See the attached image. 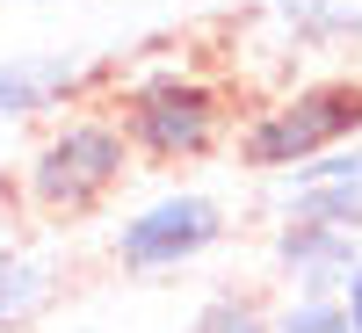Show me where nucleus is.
<instances>
[{"label": "nucleus", "instance_id": "6", "mask_svg": "<svg viewBox=\"0 0 362 333\" xmlns=\"http://www.w3.org/2000/svg\"><path fill=\"white\" fill-rule=\"evenodd\" d=\"M268 203H276V218H326V225L362 232V138L268 174Z\"/></svg>", "mask_w": 362, "mask_h": 333}, {"label": "nucleus", "instance_id": "4", "mask_svg": "<svg viewBox=\"0 0 362 333\" xmlns=\"http://www.w3.org/2000/svg\"><path fill=\"white\" fill-rule=\"evenodd\" d=\"M225 232H232V210L210 189H160L109 232V261L124 276H181L203 254H218Z\"/></svg>", "mask_w": 362, "mask_h": 333}, {"label": "nucleus", "instance_id": "2", "mask_svg": "<svg viewBox=\"0 0 362 333\" xmlns=\"http://www.w3.org/2000/svg\"><path fill=\"white\" fill-rule=\"evenodd\" d=\"M131 160H138V145L124 131V116L102 109V102H73V109H58L44 124L37 153H29L22 203L37 210V218H51V225H80L124 189Z\"/></svg>", "mask_w": 362, "mask_h": 333}, {"label": "nucleus", "instance_id": "11", "mask_svg": "<svg viewBox=\"0 0 362 333\" xmlns=\"http://www.w3.org/2000/svg\"><path fill=\"white\" fill-rule=\"evenodd\" d=\"M268 319L276 312L261 305V290H210L189 333H268Z\"/></svg>", "mask_w": 362, "mask_h": 333}, {"label": "nucleus", "instance_id": "1", "mask_svg": "<svg viewBox=\"0 0 362 333\" xmlns=\"http://www.w3.org/2000/svg\"><path fill=\"white\" fill-rule=\"evenodd\" d=\"M109 109L124 116V131L138 145V160L153 167H196L218 145H232V87L218 73L189 66V58H160V66H116L109 80Z\"/></svg>", "mask_w": 362, "mask_h": 333}, {"label": "nucleus", "instance_id": "8", "mask_svg": "<svg viewBox=\"0 0 362 333\" xmlns=\"http://www.w3.org/2000/svg\"><path fill=\"white\" fill-rule=\"evenodd\" d=\"M268 261H276L283 290H341L355 276V261H362V232L326 225V218H276Z\"/></svg>", "mask_w": 362, "mask_h": 333}, {"label": "nucleus", "instance_id": "12", "mask_svg": "<svg viewBox=\"0 0 362 333\" xmlns=\"http://www.w3.org/2000/svg\"><path fill=\"white\" fill-rule=\"evenodd\" d=\"M341 305H348V319H355V333H362V261H355V276L341 283Z\"/></svg>", "mask_w": 362, "mask_h": 333}, {"label": "nucleus", "instance_id": "13", "mask_svg": "<svg viewBox=\"0 0 362 333\" xmlns=\"http://www.w3.org/2000/svg\"><path fill=\"white\" fill-rule=\"evenodd\" d=\"M87 333H95V326H87Z\"/></svg>", "mask_w": 362, "mask_h": 333}, {"label": "nucleus", "instance_id": "7", "mask_svg": "<svg viewBox=\"0 0 362 333\" xmlns=\"http://www.w3.org/2000/svg\"><path fill=\"white\" fill-rule=\"evenodd\" d=\"M239 29L290 51V66L334 58V51H362V0H254V15Z\"/></svg>", "mask_w": 362, "mask_h": 333}, {"label": "nucleus", "instance_id": "10", "mask_svg": "<svg viewBox=\"0 0 362 333\" xmlns=\"http://www.w3.org/2000/svg\"><path fill=\"white\" fill-rule=\"evenodd\" d=\"M268 333H355V319L341 305V290H290L268 319Z\"/></svg>", "mask_w": 362, "mask_h": 333}, {"label": "nucleus", "instance_id": "9", "mask_svg": "<svg viewBox=\"0 0 362 333\" xmlns=\"http://www.w3.org/2000/svg\"><path fill=\"white\" fill-rule=\"evenodd\" d=\"M58 305V261L51 254H0V333H22L29 319H44Z\"/></svg>", "mask_w": 362, "mask_h": 333}, {"label": "nucleus", "instance_id": "3", "mask_svg": "<svg viewBox=\"0 0 362 333\" xmlns=\"http://www.w3.org/2000/svg\"><path fill=\"white\" fill-rule=\"evenodd\" d=\"M362 138V80L319 73V80H283L268 102L247 109V124H232V153L247 174H283L297 160L326 153V145Z\"/></svg>", "mask_w": 362, "mask_h": 333}, {"label": "nucleus", "instance_id": "5", "mask_svg": "<svg viewBox=\"0 0 362 333\" xmlns=\"http://www.w3.org/2000/svg\"><path fill=\"white\" fill-rule=\"evenodd\" d=\"M109 80L116 66L87 51H15L0 58V124H37V116H58L73 102H95Z\"/></svg>", "mask_w": 362, "mask_h": 333}]
</instances>
